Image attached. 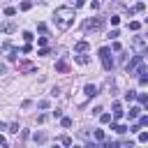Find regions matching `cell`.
<instances>
[{"label":"cell","mask_w":148,"mask_h":148,"mask_svg":"<svg viewBox=\"0 0 148 148\" xmlns=\"http://www.w3.org/2000/svg\"><path fill=\"white\" fill-rule=\"evenodd\" d=\"M53 21L60 30H67L72 23H74V9L72 7H58L56 14H53Z\"/></svg>","instance_id":"1"},{"label":"cell","mask_w":148,"mask_h":148,"mask_svg":"<svg viewBox=\"0 0 148 148\" xmlns=\"http://www.w3.org/2000/svg\"><path fill=\"white\" fill-rule=\"evenodd\" d=\"M83 28H86V30H102V28H104V18L95 16V18H90V21H86Z\"/></svg>","instance_id":"2"},{"label":"cell","mask_w":148,"mask_h":148,"mask_svg":"<svg viewBox=\"0 0 148 148\" xmlns=\"http://www.w3.org/2000/svg\"><path fill=\"white\" fill-rule=\"evenodd\" d=\"M141 62H143V56H141V53H139V56H134V60H132V62L127 65V72L132 74V72H134V69H136V67H139Z\"/></svg>","instance_id":"3"},{"label":"cell","mask_w":148,"mask_h":148,"mask_svg":"<svg viewBox=\"0 0 148 148\" xmlns=\"http://www.w3.org/2000/svg\"><path fill=\"white\" fill-rule=\"evenodd\" d=\"M56 72H60V74H67V72H69V62H67L65 58H62V60H58V62H56Z\"/></svg>","instance_id":"4"},{"label":"cell","mask_w":148,"mask_h":148,"mask_svg":"<svg viewBox=\"0 0 148 148\" xmlns=\"http://www.w3.org/2000/svg\"><path fill=\"white\" fill-rule=\"evenodd\" d=\"M83 92H86L88 97H95V95H99V88H97L95 83H86V88H83Z\"/></svg>","instance_id":"5"},{"label":"cell","mask_w":148,"mask_h":148,"mask_svg":"<svg viewBox=\"0 0 148 148\" xmlns=\"http://www.w3.org/2000/svg\"><path fill=\"white\" fill-rule=\"evenodd\" d=\"M132 46H134V49H136L139 53H143V49H146V39H143V37H134Z\"/></svg>","instance_id":"6"},{"label":"cell","mask_w":148,"mask_h":148,"mask_svg":"<svg viewBox=\"0 0 148 148\" xmlns=\"http://www.w3.org/2000/svg\"><path fill=\"white\" fill-rule=\"evenodd\" d=\"M32 69H35V65L30 60H21L18 62V72H32Z\"/></svg>","instance_id":"7"},{"label":"cell","mask_w":148,"mask_h":148,"mask_svg":"<svg viewBox=\"0 0 148 148\" xmlns=\"http://www.w3.org/2000/svg\"><path fill=\"white\" fill-rule=\"evenodd\" d=\"M111 130H113L116 134H125V132H127V125H120V123H111Z\"/></svg>","instance_id":"8"},{"label":"cell","mask_w":148,"mask_h":148,"mask_svg":"<svg viewBox=\"0 0 148 148\" xmlns=\"http://www.w3.org/2000/svg\"><path fill=\"white\" fill-rule=\"evenodd\" d=\"M143 9H146V5H143V2H136L134 7H130V9H127V14L132 16V14H136V12H143Z\"/></svg>","instance_id":"9"},{"label":"cell","mask_w":148,"mask_h":148,"mask_svg":"<svg viewBox=\"0 0 148 148\" xmlns=\"http://www.w3.org/2000/svg\"><path fill=\"white\" fill-rule=\"evenodd\" d=\"M74 51H76V53H86V51H88V42H76Z\"/></svg>","instance_id":"10"},{"label":"cell","mask_w":148,"mask_h":148,"mask_svg":"<svg viewBox=\"0 0 148 148\" xmlns=\"http://www.w3.org/2000/svg\"><path fill=\"white\" fill-rule=\"evenodd\" d=\"M32 141H35V143H44V141H46V134H44V132H35V134H32Z\"/></svg>","instance_id":"11"},{"label":"cell","mask_w":148,"mask_h":148,"mask_svg":"<svg viewBox=\"0 0 148 148\" xmlns=\"http://www.w3.org/2000/svg\"><path fill=\"white\" fill-rule=\"evenodd\" d=\"M113 118H116V120H118V118H123V109H120V104H118V102L113 104Z\"/></svg>","instance_id":"12"},{"label":"cell","mask_w":148,"mask_h":148,"mask_svg":"<svg viewBox=\"0 0 148 148\" xmlns=\"http://www.w3.org/2000/svg\"><path fill=\"white\" fill-rule=\"evenodd\" d=\"M139 113H141L139 106H132V109H130V118H139Z\"/></svg>","instance_id":"13"},{"label":"cell","mask_w":148,"mask_h":148,"mask_svg":"<svg viewBox=\"0 0 148 148\" xmlns=\"http://www.w3.org/2000/svg\"><path fill=\"white\" fill-rule=\"evenodd\" d=\"M99 120L102 123H111V113H99Z\"/></svg>","instance_id":"14"},{"label":"cell","mask_w":148,"mask_h":148,"mask_svg":"<svg viewBox=\"0 0 148 148\" xmlns=\"http://www.w3.org/2000/svg\"><path fill=\"white\" fill-rule=\"evenodd\" d=\"M60 123H62V127H72V118H62L60 116Z\"/></svg>","instance_id":"15"},{"label":"cell","mask_w":148,"mask_h":148,"mask_svg":"<svg viewBox=\"0 0 148 148\" xmlns=\"http://www.w3.org/2000/svg\"><path fill=\"white\" fill-rule=\"evenodd\" d=\"M95 139L97 141H104V130H95Z\"/></svg>","instance_id":"16"},{"label":"cell","mask_w":148,"mask_h":148,"mask_svg":"<svg viewBox=\"0 0 148 148\" xmlns=\"http://www.w3.org/2000/svg\"><path fill=\"white\" fill-rule=\"evenodd\" d=\"M30 7H32V2H28V0H25V2H21V12H28Z\"/></svg>","instance_id":"17"},{"label":"cell","mask_w":148,"mask_h":148,"mask_svg":"<svg viewBox=\"0 0 148 148\" xmlns=\"http://www.w3.org/2000/svg\"><path fill=\"white\" fill-rule=\"evenodd\" d=\"M14 14H16L14 7H5V16H14Z\"/></svg>","instance_id":"18"},{"label":"cell","mask_w":148,"mask_h":148,"mask_svg":"<svg viewBox=\"0 0 148 148\" xmlns=\"http://www.w3.org/2000/svg\"><path fill=\"white\" fill-rule=\"evenodd\" d=\"M139 28H141L139 21H130V30H139Z\"/></svg>","instance_id":"19"},{"label":"cell","mask_w":148,"mask_h":148,"mask_svg":"<svg viewBox=\"0 0 148 148\" xmlns=\"http://www.w3.org/2000/svg\"><path fill=\"white\" fill-rule=\"evenodd\" d=\"M12 30H14V23H5L2 25V32H12Z\"/></svg>","instance_id":"20"},{"label":"cell","mask_w":148,"mask_h":148,"mask_svg":"<svg viewBox=\"0 0 148 148\" xmlns=\"http://www.w3.org/2000/svg\"><path fill=\"white\" fill-rule=\"evenodd\" d=\"M7 58H9V60H16V49H14V46H9V56H7Z\"/></svg>","instance_id":"21"},{"label":"cell","mask_w":148,"mask_h":148,"mask_svg":"<svg viewBox=\"0 0 148 148\" xmlns=\"http://www.w3.org/2000/svg\"><path fill=\"white\" fill-rule=\"evenodd\" d=\"M134 97H136V92H134V90H130V92H125V99H127V102H132Z\"/></svg>","instance_id":"22"},{"label":"cell","mask_w":148,"mask_h":148,"mask_svg":"<svg viewBox=\"0 0 148 148\" xmlns=\"http://www.w3.org/2000/svg\"><path fill=\"white\" fill-rule=\"evenodd\" d=\"M136 97H139V102H141V104H148V97H146V92H139Z\"/></svg>","instance_id":"23"},{"label":"cell","mask_w":148,"mask_h":148,"mask_svg":"<svg viewBox=\"0 0 148 148\" xmlns=\"http://www.w3.org/2000/svg\"><path fill=\"white\" fill-rule=\"evenodd\" d=\"M139 141L146 143V141H148V132H139Z\"/></svg>","instance_id":"24"},{"label":"cell","mask_w":148,"mask_h":148,"mask_svg":"<svg viewBox=\"0 0 148 148\" xmlns=\"http://www.w3.org/2000/svg\"><path fill=\"white\" fill-rule=\"evenodd\" d=\"M139 125L146 127V125H148V116H141V118H139Z\"/></svg>","instance_id":"25"},{"label":"cell","mask_w":148,"mask_h":148,"mask_svg":"<svg viewBox=\"0 0 148 148\" xmlns=\"http://www.w3.org/2000/svg\"><path fill=\"white\" fill-rule=\"evenodd\" d=\"M60 143H62V146H72V139H69V136H62Z\"/></svg>","instance_id":"26"},{"label":"cell","mask_w":148,"mask_h":148,"mask_svg":"<svg viewBox=\"0 0 148 148\" xmlns=\"http://www.w3.org/2000/svg\"><path fill=\"white\" fill-rule=\"evenodd\" d=\"M23 39H25V42H32V32L25 30V32H23Z\"/></svg>","instance_id":"27"},{"label":"cell","mask_w":148,"mask_h":148,"mask_svg":"<svg viewBox=\"0 0 148 148\" xmlns=\"http://www.w3.org/2000/svg\"><path fill=\"white\" fill-rule=\"evenodd\" d=\"M76 60H79V62H81V65H86V62H88V56H83V53H81V56H79V58H76Z\"/></svg>","instance_id":"28"},{"label":"cell","mask_w":148,"mask_h":148,"mask_svg":"<svg viewBox=\"0 0 148 148\" xmlns=\"http://www.w3.org/2000/svg\"><path fill=\"white\" fill-rule=\"evenodd\" d=\"M37 106H39V109H49V99H42Z\"/></svg>","instance_id":"29"},{"label":"cell","mask_w":148,"mask_h":148,"mask_svg":"<svg viewBox=\"0 0 148 148\" xmlns=\"http://www.w3.org/2000/svg\"><path fill=\"white\" fill-rule=\"evenodd\" d=\"M9 132H12V134H16V132H18V125H16V123H12V125H9Z\"/></svg>","instance_id":"30"},{"label":"cell","mask_w":148,"mask_h":148,"mask_svg":"<svg viewBox=\"0 0 148 148\" xmlns=\"http://www.w3.org/2000/svg\"><path fill=\"white\" fill-rule=\"evenodd\" d=\"M21 51H23V53H30V51H32V46H30V42H28V44H25V46H23Z\"/></svg>","instance_id":"31"},{"label":"cell","mask_w":148,"mask_h":148,"mask_svg":"<svg viewBox=\"0 0 148 148\" xmlns=\"http://www.w3.org/2000/svg\"><path fill=\"white\" fill-rule=\"evenodd\" d=\"M0 146H7V139H5L2 134H0Z\"/></svg>","instance_id":"32"},{"label":"cell","mask_w":148,"mask_h":148,"mask_svg":"<svg viewBox=\"0 0 148 148\" xmlns=\"http://www.w3.org/2000/svg\"><path fill=\"white\" fill-rule=\"evenodd\" d=\"M5 69H7V67H5L2 62H0V74H5Z\"/></svg>","instance_id":"33"},{"label":"cell","mask_w":148,"mask_h":148,"mask_svg":"<svg viewBox=\"0 0 148 148\" xmlns=\"http://www.w3.org/2000/svg\"><path fill=\"white\" fill-rule=\"evenodd\" d=\"M0 51H2V46H0Z\"/></svg>","instance_id":"34"}]
</instances>
